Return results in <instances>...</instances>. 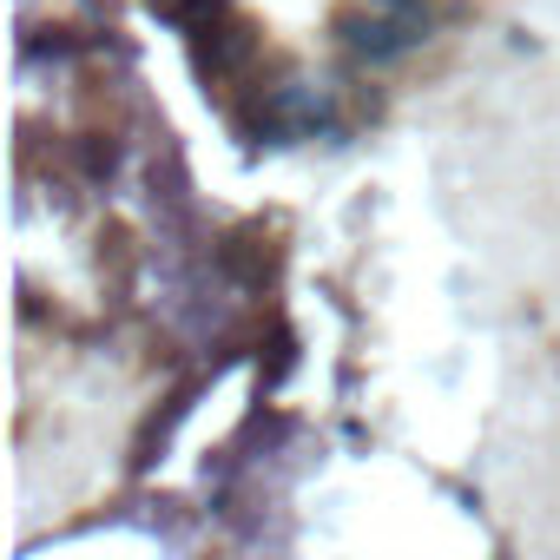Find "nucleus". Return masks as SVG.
Instances as JSON below:
<instances>
[{"instance_id": "1", "label": "nucleus", "mask_w": 560, "mask_h": 560, "mask_svg": "<svg viewBox=\"0 0 560 560\" xmlns=\"http://www.w3.org/2000/svg\"><path fill=\"white\" fill-rule=\"evenodd\" d=\"M343 27H350V47L370 60H396L422 40V21H409V14H350Z\"/></svg>"}, {"instance_id": "2", "label": "nucleus", "mask_w": 560, "mask_h": 560, "mask_svg": "<svg viewBox=\"0 0 560 560\" xmlns=\"http://www.w3.org/2000/svg\"><path fill=\"white\" fill-rule=\"evenodd\" d=\"M389 8H402V0H389Z\"/></svg>"}]
</instances>
